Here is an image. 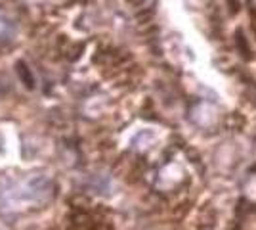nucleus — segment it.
I'll return each instance as SVG.
<instances>
[{
	"instance_id": "1",
	"label": "nucleus",
	"mask_w": 256,
	"mask_h": 230,
	"mask_svg": "<svg viewBox=\"0 0 256 230\" xmlns=\"http://www.w3.org/2000/svg\"><path fill=\"white\" fill-rule=\"evenodd\" d=\"M235 43H237V48H239V54H243L245 60H250L252 54H250V46H248V41L243 35V31H237L235 33Z\"/></svg>"
},
{
	"instance_id": "2",
	"label": "nucleus",
	"mask_w": 256,
	"mask_h": 230,
	"mask_svg": "<svg viewBox=\"0 0 256 230\" xmlns=\"http://www.w3.org/2000/svg\"><path fill=\"white\" fill-rule=\"evenodd\" d=\"M228 4H230V12H232V14H237V12H239V4H237L235 0H228Z\"/></svg>"
}]
</instances>
